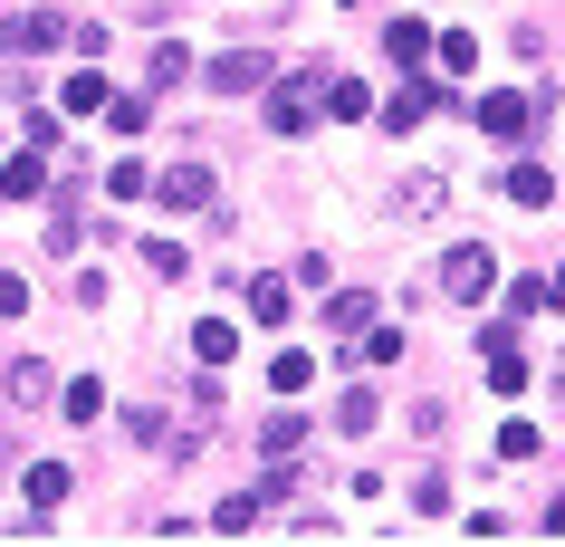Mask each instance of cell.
Masks as SVG:
<instances>
[{
  "label": "cell",
  "mask_w": 565,
  "mask_h": 547,
  "mask_svg": "<svg viewBox=\"0 0 565 547\" xmlns=\"http://www.w3.org/2000/svg\"><path fill=\"white\" fill-rule=\"evenodd\" d=\"M441 202H450V173H413V182H403V202H393V212H403V221H431Z\"/></svg>",
  "instance_id": "obj_10"
},
{
  "label": "cell",
  "mask_w": 565,
  "mask_h": 547,
  "mask_svg": "<svg viewBox=\"0 0 565 547\" xmlns=\"http://www.w3.org/2000/svg\"><path fill=\"white\" fill-rule=\"evenodd\" d=\"M0 192H10V202H39V192H49V154H10V164H0Z\"/></svg>",
  "instance_id": "obj_7"
},
{
  "label": "cell",
  "mask_w": 565,
  "mask_h": 547,
  "mask_svg": "<svg viewBox=\"0 0 565 547\" xmlns=\"http://www.w3.org/2000/svg\"><path fill=\"white\" fill-rule=\"evenodd\" d=\"M489 288H499V260H489L479 241H460V250L441 260V298H450V307H479Z\"/></svg>",
  "instance_id": "obj_1"
},
{
  "label": "cell",
  "mask_w": 565,
  "mask_h": 547,
  "mask_svg": "<svg viewBox=\"0 0 565 547\" xmlns=\"http://www.w3.org/2000/svg\"><path fill=\"white\" fill-rule=\"evenodd\" d=\"M345 10H355V0H345Z\"/></svg>",
  "instance_id": "obj_33"
},
{
  "label": "cell",
  "mask_w": 565,
  "mask_h": 547,
  "mask_svg": "<svg viewBox=\"0 0 565 547\" xmlns=\"http://www.w3.org/2000/svg\"><path fill=\"white\" fill-rule=\"evenodd\" d=\"M355 336H364V365H393V356H403V327H374V317H364Z\"/></svg>",
  "instance_id": "obj_25"
},
{
  "label": "cell",
  "mask_w": 565,
  "mask_h": 547,
  "mask_svg": "<svg viewBox=\"0 0 565 547\" xmlns=\"http://www.w3.org/2000/svg\"><path fill=\"white\" fill-rule=\"evenodd\" d=\"M67 481H77L67 461H39V471H30V509H58V499H67Z\"/></svg>",
  "instance_id": "obj_20"
},
{
  "label": "cell",
  "mask_w": 565,
  "mask_h": 547,
  "mask_svg": "<svg viewBox=\"0 0 565 547\" xmlns=\"http://www.w3.org/2000/svg\"><path fill=\"white\" fill-rule=\"evenodd\" d=\"M268 385H278V395H307V385H317V356H307V346H278V356H268Z\"/></svg>",
  "instance_id": "obj_12"
},
{
  "label": "cell",
  "mask_w": 565,
  "mask_h": 547,
  "mask_svg": "<svg viewBox=\"0 0 565 547\" xmlns=\"http://www.w3.org/2000/svg\"><path fill=\"white\" fill-rule=\"evenodd\" d=\"M259 452H268V461H298V452H307V423H298V413H268Z\"/></svg>",
  "instance_id": "obj_16"
},
{
  "label": "cell",
  "mask_w": 565,
  "mask_h": 547,
  "mask_svg": "<svg viewBox=\"0 0 565 547\" xmlns=\"http://www.w3.org/2000/svg\"><path fill=\"white\" fill-rule=\"evenodd\" d=\"M20 307H30V288H20V278L0 270V317H20Z\"/></svg>",
  "instance_id": "obj_30"
},
{
  "label": "cell",
  "mask_w": 565,
  "mask_h": 547,
  "mask_svg": "<svg viewBox=\"0 0 565 547\" xmlns=\"http://www.w3.org/2000/svg\"><path fill=\"white\" fill-rule=\"evenodd\" d=\"M536 116H546V96H518V87H508V96H479V125H489V135H527Z\"/></svg>",
  "instance_id": "obj_3"
},
{
  "label": "cell",
  "mask_w": 565,
  "mask_h": 547,
  "mask_svg": "<svg viewBox=\"0 0 565 547\" xmlns=\"http://www.w3.org/2000/svg\"><path fill=\"white\" fill-rule=\"evenodd\" d=\"M249 317L259 327H288V278H249Z\"/></svg>",
  "instance_id": "obj_18"
},
{
  "label": "cell",
  "mask_w": 565,
  "mask_h": 547,
  "mask_svg": "<svg viewBox=\"0 0 565 547\" xmlns=\"http://www.w3.org/2000/svg\"><path fill=\"white\" fill-rule=\"evenodd\" d=\"M268 125H278V135H307V125H317V106H307V77L268 96Z\"/></svg>",
  "instance_id": "obj_15"
},
{
  "label": "cell",
  "mask_w": 565,
  "mask_h": 547,
  "mask_svg": "<svg viewBox=\"0 0 565 547\" xmlns=\"http://www.w3.org/2000/svg\"><path fill=\"white\" fill-rule=\"evenodd\" d=\"M249 87H268V59H259V49H231V59H211V96H249Z\"/></svg>",
  "instance_id": "obj_4"
},
{
  "label": "cell",
  "mask_w": 565,
  "mask_h": 547,
  "mask_svg": "<svg viewBox=\"0 0 565 547\" xmlns=\"http://www.w3.org/2000/svg\"><path fill=\"white\" fill-rule=\"evenodd\" d=\"M556 395H565V365H556Z\"/></svg>",
  "instance_id": "obj_32"
},
{
  "label": "cell",
  "mask_w": 565,
  "mask_h": 547,
  "mask_svg": "<svg viewBox=\"0 0 565 547\" xmlns=\"http://www.w3.org/2000/svg\"><path fill=\"white\" fill-rule=\"evenodd\" d=\"M192 356H202L211 375H221V365L239 356V327H231V317H202V327H192Z\"/></svg>",
  "instance_id": "obj_11"
},
{
  "label": "cell",
  "mask_w": 565,
  "mask_h": 547,
  "mask_svg": "<svg viewBox=\"0 0 565 547\" xmlns=\"http://www.w3.org/2000/svg\"><path fill=\"white\" fill-rule=\"evenodd\" d=\"M546 538H565V490H556V499H546Z\"/></svg>",
  "instance_id": "obj_31"
},
{
  "label": "cell",
  "mask_w": 565,
  "mask_h": 547,
  "mask_svg": "<svg viewBox=\"0 0 565 547\" xmlns=\"http://www.w3.org/2000/svg\"><path fill=\"white\" fill-rule=\"evenodd\" d=\"M49 395H58V375H49L39 356H20V365H10V413H39Z\"/></svg>",
  "instance_id": "obj_8"
},
{
  "label": "cell",
  "mask_w": 565,
  "mask_h": 547,
  "mask_svg": "<svg viewBox=\"0 0 565 547\" xmlns=\"http://www.w3.org/2000/svg\"><path fill=\"white\" fill-rule=\"evenodd\" d=\"M259 518H268V499H259V490H231V499L211 509V528H231V538H239V528H259Z\"/></svg>",
  "instance_id": "obj_17"
},
{
  "label": "cell",
  "mask_w": 565,
  "mask_h": 547,
  "mask_svg": "<svg viewBox=\"0 0 565 547\" xmlns=\"http://www.w3.org/2000/svg\"><path fill=\"white\" fill-rule=\"evenodd\" d=\"M145 77H153V87H182V77H192V49H173V39H163V49L145 59Z\"/></svg>",
  "instance_id": "obj_22"
},
{
  "label": "cell",
  "mask_w": 565,
  "mask_h": 547,
  "mask_svg": "<svg viewBox=\"0 0 565 547\" xmlns=\"http://www.w3.org/2000/svg\"><path fill=\"white\" fill-rule=\"evenodd\" d=\"M499 192L518 202V212H546V202H556V173H546V164H508Z\"/></svg>",
  "instance_id": "obj_5"
},
{
  "label": "cell",
  "mask_w": 565,
  "mask_h": 547,
  "mask_svg": "<svg viewBox=\"0 0 565 547\" xmlns=\"http://www.w3.org/2000/svg\"><path fill=\"white\" fill-rule=\"evenodd\" d=\"M335 423H345V432L364 442V432L384 423V395H374V385H345V403H335Z\"/></svg>",
  "instance_id": "obj_14"
},
{
  "label": "cell",
  "mask_w": 565,
  "mask_h": 547,
  "mask_svg": "<svg viewBox=\"0 0 565 547\" xmlns=\"http://www.w3.org/2000/svg\"><path fill=\"white\" fill-rule=\"evenodd\" d=\"M106 192H116V202H135V192H153V173H145V164H116V173H106Z\"/></svg>",
  "instance_id": "obj_29"
},
{
  "label": "cell",
  "mask_w": 565,
  "mask_h": 547,
  "mask_svg": "<svg viewBox=\"0 0 565 547\" xmlns=\"http://www.w3.org/2000/svg\"><path fill=\"white\" fill-rule=\"evenodd\" d=\"M364 106H374V96H364V77H335V87H327V116H345V125H355Z\"/></svg>",
  "instance_id": "obj_24"
},
{
  "label": "cell",
  "mask_w": 565,
  "mask_h": 547,
  "mask_svg": "<svg viewBox=\"0 0 565 547\" xmlns=\"http://www.w3.org/2000/svg\"><path fill=\"white\" fill-rule=\"evenodd\" d=\"M431 106H450V96H441V87H431V77H413V87H393V96H384V106H374V116H384V125H393V135H413V125H422V116H431Z\"/></svg>",
  "instance_id": "obj_2"
},
{
  "label": "cell",
  "mask_w": 565,
  "mask_h": 547,
  "mask_svg": "<svg viewBox=\"0 0 565 547\" xmlns=\"http://www.w3.org/2000/svg\"><path fill=\"white\" fill-rule=\"evenodd\" d=\"M58 106H67V116H96V106H106V77H96V67H77V77L58 87Z\"/></svg>",
  "instance_id": "obj_19"
},
{
  "label": "cell",
  "mask_w": 565,
  "mask_h": 547,
  "mask_svg": "<svg viewBox=\"0 0 565 547\" xmlns=\"http://www.w3.org/2000/svg\"><path fill=\"white\" fill-rule=\"evenodd\" d=\"M499 461H536V423H499Z\"/></svg>",
  "instance_id": "obj_27"
},
{
  "label": "cell",
  "mask_w": 565,
  "mask_h": 547,
  "mask_svg": "<svg viewBox=\"0 0 565 547\" xmlns=\"http://www.w3.org/2000/svg\"><path fill=\"white\" fill-rule=\"evenodd\" d=\"M364 317H374V298H355V288H335V298H327V327H335V336H355Z\"/></svg>",
  "instance_id": "obj_23"
},
{
  "label": "cell",
  "mask_w": 565,
  "mask_h": 547,
  "mask_svg": "<svg viewBox=\"0 0 565 547\" xmlns=\"http://www.w3.org/2000/svg\"><path fill=\"white\" fill-rule=\"evenodd\" d=\"M153 192H163L173 212H211V173H202V164H173V173H153Z\"/></svg>",
  "instance_id": "obj_6"
},
{
  "label": "cell",
  "mask_w": 565,
  "mask_h": 547,
  "mask_svg": "<svg viewBox=\"0 0 565 547\" xmlns=\"http://www.w3.org/2000/svg\"><path fill=\"white\" fill-rule=\"evenodd\" d=\"M58 413H67V423H96V413H106V385H96V375H67V385H58Z\"/></svg>",
  "instance_id": "obj_13"
},
{
  "label": "cell",
  "mask_w": 565,
  "mask_h": 547,
  "mask_svg": "<svg viewBox=\"0 0 565 547\" xmlns=\"http://www.w3.org/2000/svg\"><path fill=\"white\" fill-rule=\"evenodd\" d=\"M145 270L153 278H182V270H192V250H182V241H145Z\"/></svg>",
  "instance_id": "obj_26"
},
{
  "label": "cell",
  "mask_w": 565,
  "mask_h": 547,
  "mask_svg": "<svg viewBox=\"0 0 565 547\" xmlns=\"http://www.w3.org/2000/svg\"><path fill=\"white\" fill-rule=\"evenodd\" d=\"M384 49H393L403 67H422V59H431V30H422V20H393V30H384Z\"/></svg>",
  "instance_id": "obj_21"
},
{
  "label": "cell",
  "mask_w": 565,
  "mask_h": 547,
  "mask_svg": "<svg viewBox=\"0 0 565 547\" xmlns=\"http://www.w3.org/2000/svg\"><path fill=\"white\" fill-rule=\"evenodd\" d=\"M470 59H479L470 30H441V67H450V77H470Z\"/></svg>",
  "instance_id": "obj_28"
},
{
  "label": "cell",
  "mask_w": 565,
  "mask_h": 547,
  "mask_svg": "<svg viewBox=\"0 0 565 547\" xmlns=\"http://www.w3.org/2000/svg\"><path fill=\"white\" fill-rule=\"evenodd\" d=\"M0 39H10V59H39V49H58V20H49V10H20Z\"/></svg>",
  "instance_id": "obj_9"
}]
</instances>
